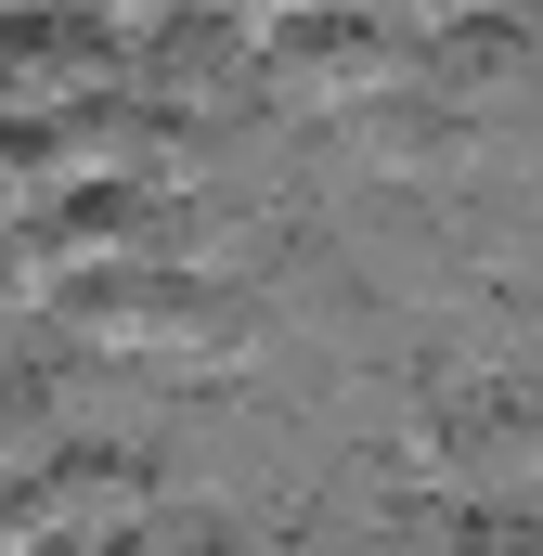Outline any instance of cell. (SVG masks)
<instances>
[{
    "instance_id": "1",
    "label": "cell",
    "mask_w": 543,
    "mask_h": 556,
    "mask_svg": "<svg viewBox=\"0 0 543 556\" xmlns=\"http://www.w3.org/2000/svg\"><path fill=\"white\" fill-rule=\"evenodd\" d=\"M414 91L440 104V117H531L543 104V39L531 26H427V52H414Z\"/></svg>"
},
{
    "instance_id": "2",
    "label": "cell",
    "mask_w": 543,
    "mask_h": 556,
    "mask_svg": "<svg viewBox=\"0 0 543 556\" xmlns=\"http://www.w3.org/2000/svg\"><path fill=\"white\" fill-rule=\"evenodd\" d=\"M324 155L337 168H363V181H402V194H440V181H466L492 142L466 130V117H440L427 91H402V104H363L350 130H324Z\"/></svg>"
},
{
    "instance_id": "3",
    "label": "cell",
    "mask_w": 543,
    "mask_h": 556,
    "mask_svg": "<svg viewBox=\"0 0 543 556\" xmlns=\"http://www.w3.org/2000/svg\"><path fill=\"white\" fill-rule=\"evenodd\" d=\"M350 556H376V544H350Z\"/></svg>"
}]
</instances>
